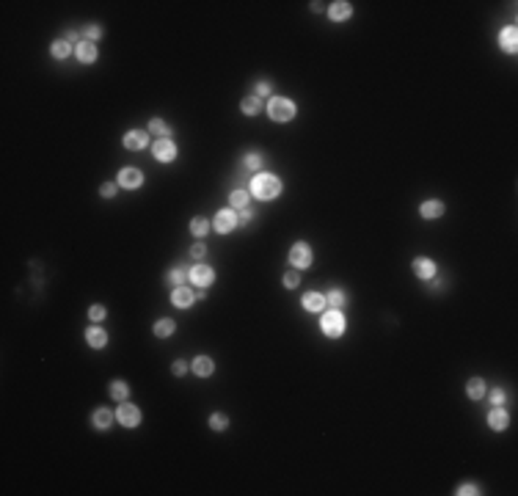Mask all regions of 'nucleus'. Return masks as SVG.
Wrapping results in <instances>:
<instances>
[{"label": "nucleus", "instance_id": "obj_3", "mask_svg": "<svg viewBox=\"0 0 518 496\" xmlns=\"http://www.w3.org/2000/svg\"><path fill=\"white\" fill-rule=\"evenodd\" d=\"M267 113H270V119L273 121H289L295 116V105L289 102V99H284V97H276V99H270Z\"/></svg>", "mask_w": 518, "mask_h": 496}, {"label": "nucleus", "instance_id": "obj_19", "mask_svg": "<svg viewBox=\"0 0 518 496\" xmlns=\"http://www.w3.org/2000/svg\"><path fill=\"white\" fill-rule=\"evenodd\" d=\"M86 336H88V345H91V348H102V345L108 342V334L102 328H97V325L86 331Z\"/></svg>", "mask_w": 518, "mask_h": 496}, {"label": "nucleus", "instance_id": "obj_11", "mask_svg": "<svg viewBox=\"0 0 518 496\" xmlns=\"http://www.w3.org/2000/svg\"><path fill=\"white\" fill-rule=\"evenodd\" d=\"M149 144V133H144V130H133V133L124 135V146L127 149H144Z\"/></svg>", "mask_w": 518, "mask_h": 496}, {"label": "nucleus", "instance_id": "obj_24", "mask_svg": "<svg viewBox=\"0 0 518 496\" xmlns=\"http://www.w3.org/2000/svg\"><path fill=\"white\" fill-rule=\"evenodd\" d=\"M72 53V44L66 42V39H58V42H53V56L56 58H66Z\"/></svg>", "mask_w": 518, "mask_h": 496}, {"label": "nucleus", "instance_id": "obj_21", "mask_svg": "<svg viewBox=\"0 0 518 496\" xmlns=\"http://www.w3.org/2000/svg\"><path fill=\"white\" fill-rule=\"evenodd\" d=\"M466 391H469V397H471V400H480V397L485 394V383L480 380V378H471L469 386H466Z\"/></svg>", "mask_w": 518, "mask_h": 496}, {"label": "nucleus", "instance_id": "obj_17", "mask_svg": "<svg viewBox=\"0 0 518 496\" xmlns=\"http://www.w3.org/2000/svg\"><path fill=\"white\" fill-rule=\"evenodd\" d=\"M193 372H196V375H201V378L212 375V358H207V356L193 358Z\"/></svg>", "mask_w": 518, "mask_h": 496}, {"label": "nucleus", "instance_id": "obj_8", "mask_svg": "<svg viewBox=\"0 0 518 496\" xmlns=\"http://www.w3.org/2000/svg\"><path fill=\"white\" fill-rule=\"evenodd\" d=\"M212 279H215V270H212V267H207V265H196L193 270H190V281H193V284H199V287L212 284Z\"/></svg>", "mask_w": 518, "mask_h": 496}, {"label": "nucleus", "instance_id": "obj_38", "mask_svg": "<svg viewBox=\"0 0 518 496\" xmlns=\"http://www.w3.org/2000/svg\"><path fill=\"white\" fill-rule=\"evenodd\" d=\"M91 320H105V306H91Z\"/></svg>", "mask_w": 518, "mask_h": 496}, {"label": "nucleus", "instance_id": "obj_14", "mask_svg": "<svg viewBox=\"0 0 518 496\" xmlns=\"http://www.w3.org/2000/svg\"><path fill=\"white\" fill-rule=\"evenodd\" d=\"M507 422H510V416H507V411H502V406H496L493 411L488 413V425L493 427V430H504Z\"/></svg>", "mask_w": 518, "mask_h": 496}, {"label": "nucleus", "instance_id": "obj_31", "mask_svg": "<svg viewBox=\"0 0 518 496\" xmlns=\"http://www.w3.org/2000/svg\"><path fill=\"white\" fill-rule=\"evenodd\" d=\"M226 425H229V419H226L224 413H212L210 416V427L212 430H226Z\"/></svg>", "mask_w": 518, "mask_h": 496}, {"label": "nucleus", "instance_id": "obj_29", "mask_svg": "<svg viewBox=\"0 0 518 496\" xmlns=\"http://www.w3.org/2000/svg\"><path fill=\"white\" fill-rule=\"evenodd\" d=\"M190 229H193V234H199V237H201V234H207V232H210V224H207L204 218H193V221H190Z\"/></svg>", "mask_w": 518, "mask_h": 496}, {"label": "nucleus", "instance_id": "obj_16", "mask_svg": "<svg viewBox=\"0 0 518 496\" xmlns=\"http://www.w3.org/2000/svg\"><path fill=\"white\" fill-rule=\"evenodd\" d=\"M303 309H309V312H322V309H325V298H322L320 292L303 295Z\"/></svg>", "mask_w": 518, "mask_h": 496}, {"label": "nucleus", "instance_id": "obj_9", "mask_svg": "<svg viewBox=\"0 0 518 496\" xmlns=\"http://www.w3.org/2000/svg\"><path fill=\"white\" fill-rule=\"evenodd\" d=\"M141 182H144V174H141L138 168H124V171H119V185L121 188H138Z\"/></svg>", "mask_w": 518, "mask_h": 496}, {"label": "nucleus", "instance_id": "obj_13", "mask_svg": "<svg viewBox=\"0 0 518 496\" xmlns=\"http://www.w3.org/2000/svg\"><path fill=\"white\" fill-rule=\"evenodd\" d=\"M75 56L80 58L83 63H91L94 58H97V44H94V42H80L75 47Z\"/></svg>", "mask_w": 518, "mask_h": 496}, {"label": "nucleus", "instance_id": "obj_6", "mask_svg": "<svg viewBox=\"0 0 518 496\" xmlns=\"http://www.w3.org/2000/svg\"><path fill=\"white\" fill-rule=\"evenodd\" d=\"M212 226H215V232L226 234V232H231L234 226H237V215H234L231 210H221V212H215V221H212Z\"/></svg>", "mask_w": 518, "mask_h": 496}, {"label": "nucleus", "instance_id": "obj_2", "mask_svg": "<svg viewBox=\"0 0 518 496\" xmlns=\"http://www.w3.org/2000/svg\"><path fill=\"white\" fill-rule=\"evenodd\" d=\"M320 328H322V334L325 336H342V331H345V317H342V312L339 309H334V312H328V315H322V320H320Z\"/></svg>", "mask_w": 518, "mask_h": 496}, {"label": "nucleus", "instance_id": "obj_28", "mask_svg": "<svg viewBox=\"0 0 518 496\" xmlns=\"http://www.w3.org/2000/svg\"><path fill=\"white\" fill-rule=\"evenodd\" d=\"M328 303L334 309H339V306H345V303H347V295L339 292V290H331V292H328Z\"/></svg>", "mask_w": 518, "mask_h": 496}, {"label": "nucleus", "instance_id": "obj_15", "mask_svg": "<svg viewBox=\"0 0 518 496\" xmlns=\"http://www.w3.org/2000/svg\"><path fill=\"white\" fill-rule=\"evenodd\" d=\"M328 14H331V20H336V22H339V20H347V17L353 14V6H350V3H345V0H336V3H331V11H328Z\"/></svg>", "mask_w": 518, "mask_h": 496}, {"label": "nucleus", "instance_id": "obj_20", "mask_svg": "<svg viewBox=\"0 0 518 496\" xmlns=\"http://www.w3.org/2000/svg\"><path fill=\"white\" fill-rule=\"evenodd\" d=\"M444 212V204L441 202H425L422 204V215L425 218H438Z\"/></svg>", "mask_w": 518, "mask_h": 496}, {"label": "nucleus", "instance_id": "obj_10", "mask_svg": "<svg viewBox=\"0 0 518 496\" xmlns=\"http://www.w3.org/2000/svg\"><path fill=\"white\" fill-rule=\"evenodd\" d=\"M413 273H416L419 279H433L435 276V262L433 259H427V257L413 259Z\"/></svg>", "mask_w": 518, "mask_h": 496}, {"label": "nucleus", "instance_id": "obj_1", "mask_svg": "<svg viewBox=\"0 0 518 496\" xmlns=\"http://www.w3.org/2000/svg\"><path fill=\"white\" fill-rule=\"evenodd\" d=\"M251 193L257 199H276L281 193V182L273 174H257L251 179Z\"/></svg>", "mask_w": 518, "mask_h": 496}, {"label": "nucleus", "instance_id": "obj_18", "mask_svg": "<svg viewBox=\"0 0 518 496\" xmlns=\"http://www.w3.org/2000/svg\"><path fill=\"white\" fill-rule=\"evenodd\" d=\"M171 298H174V303L176 306H190V303H193V292H190L188 287H176L174 290V295H171Z\"/></svg>", "mask_w": 518, "mask_h": 496}, {"label": "nucleus", "instance_id": "obj_42", "mask_svg": "<svg viewBox=\"0 0 518 496\" xmlns=\"http://www.w3.org/2000/svg\"><path fill=\"white\" fill-rule=\"evenodd\" d=\"M265 94H270V86H267V83H259L257 86V97H265Z\"/></svg>", "mask_w": 518, "mask_h": 496}, {"label": "nucleus", "instance_id": "obj_26", "mask_svg": "<svg viewBox=\"0 0 518 496\" xmlns=\"http://www.w3.org/2000/svg\"><path fill=\"white\" fill-rule=\"evenodd\" d=\"M240 108H243L245 116H254V113H259V97H245Z\"/></svg>", "mask_w": 518, "mask_h": 496}, {"label": "nucleus", "instance_id": "obj_33", "mask_svg": "<svg viewBox=\"0 0 518 496\" xmlns=\"http://www.w3.org/2000/svg\"><path fill=\"white\" fill-rule=\"evenodd\" d=\"M245 166H248V168H259V166H262V154H259V152H248Z\"/></svg>", "mask_w": 518, "mask_h": 496}, {"label": "nucleus", "instance_id": "obj_4", "mask_svg": "<svg viewBox=\"0 0 518 496\" xmlns=\"http://www.w3.org/2000/svg\"><path fill=\"white\" fill-rule=\"evenodd\" d=\"M152 152H154V157H157L160 163H171V160L176 157V146H174V141H171V138H160V141H154Z\"/></svg>", "mask_w": 518, "mask_h": 496}, {"label": "nucleus", "instance_id": "obj_12", "mask_svg": "<svg viewBox=\"0 0 518 496\" xmlns=\"http://www.w3.org/2000/svg\"><path fill=\"white\" fill-rule=\"evenodd\" d=\"M499 44H502V50H507V53H516L518 50V30L516 28H504L502 36H499Z\"/></svg>", "mask_w": 518, "mask_h": 496}, {"label": "nucleus", "instance_id": "obj_27", "mask_svg": "<svg viewBox=\"0 0 518 496\" xmlns=\"http://www.w3.org/2000/svg\"><path fill=\"white\" fill-rule=\"evenodd\" d=\"M229 202L237 207V210H245V204H248V193L245 190H234V193L229 196Z\"/></svg>", "mask_w": 518, "mask_h": 496}, {"label": "nucleus", "instance_id": "obj_22", "mask_svg": "<svg viewBox=\"0 0 518 496\" xmlns=\"http://www.w3.org/2000/svg\"><path fill=\"white\" fill-rule=\"evenodd\" d=\"M111 419H113V413L108 411V408H99V411L94 413V425H97L99 430H105V427L111 425Z\"/></svg>", "mask_w": 518, "mask_h": 496}, {"label": "nucleus", "instance_id": "obj_40", "mask_svg": "<svg viewBox=\"0 0 518 496\" xmlns=\"http://www.w3.org/2000/svg\"><path fill=\"white\" fill-rule=\"evenodd\" d=\"M190 254H193V257H196V259H201L204 254H207V245H204V243H196V245H193V248H190Z\"/></svg>", "mask_w": 518, "mask_h": 496}, {"label": "nucleus", "instance_id": "obj_34", "mask_svg": "<svg viewBox=\"0 0 518 496\" xmlns=\"http://www.w3.org/2000/svg\"><path fill=\"white\" fill-rule=\"evenodd\" d=\"M86 36H88V42H94V39L102 36V28H99V25H88V28H86Z\"/></svg>", "mask_w": 518, "mask_h": 496}, {"label": "nucleus", "instance_id": "obj_35", "mask_svg": "<svg viewBox=\"0 0 518 496\" xmlns=\"http://www.w3.org/2000/svg\"><path fill=\"white\" fill-rule=\"evenodd\" d=\"M298 281H301V276H298L295 270H289L287 276H284V284H287V287H298Z\"/></svg>", "mask_w": 518, "mask_h": 496}, {"label": "nucleus", "instance_id": "obj_43", "mask_svg": "<svg viewBox=\"0 0 518 496\" xmlns=\"http://www.w3.org/2000/svg\"><path fill=\"white\" fill-rule=\"evenodd\" d=\"M245 221H251V212H248V210H243V212H240V221H237V226H240V224H245Z\"/></svg>", "mask_w": 518, "mask_h": 496}, {"label": "nucleus", "instance_id": "obj_5", "mask_svg": "<svg viewBox=\"0 0 518 496\" xmlns=\"http://www.w3.org/2000/svg\"><path fill=\"white\" fill-rule=\"evenodd\" d=\"M289 259H292L295 267H309L312 265V248L306 243H295L292 251H289Z\"/></svg>", "mask_w": 518, "mask_h": 496}, {"label": "nucleus", "instance_id": "obj_37", "mask_svg": "<svg viewBox=\"0 0 518 496\" xmlns=\"http://www.w3.org/2000/svg\"><path fill=\"white\" fill-rule=\"evenodd\" d=\"M490 403H493V406H502V403H504V391L502 389H493V391H490Z\"/></svg>", "mask_w": 518, "mask_h": 496}, {"label": "nucleus", "instance_id": "obj_39", "mask_svg": "<svg viewBox=\"0 0 518 496\" xmlns=\"http://www.w3.org/2000/svg\"><path fill=\"white\" fill-rule=\"evenodd\" d=\"M99 193L105 196V199H111V196L116 193V185H113V182H105V185H102V188H99Z\"/></svg>", "mask_w": 518, "mask_h": 496}, {"label": "nucleus", "instance_id": "obj_36", "mask_svg": "<svg viewBox=\"0 0 518 496\" xmlns=\"http://www.w3.org/2000/svg\"><path fill=\"white\" fill-rule=\"evenodd\" d=\"M455 494L458 496H471V494H480V491H477V485H460Z\"/></svg>", "mask_w": 518, "mask_h": 496}, {"label": "nucleus", "instance_id": "obj_30", "mask_svg": "<svg viewBox=\"0 0 518 496\" xmlns=\"http://www.w3.org/2000/svg\"><path fill=\"white\" fill-rule=\"evenodd\" d=\"M154 334H157V336H171V334H174V322H171V320H160L157 325H154Z\"/></svg>", "mask_w": 518, "mask_h": 496}, {"label": "nucleus", "instance_id": "obj_23", "mask_svg": "<svg viewBox=\"0 0 518 496\" xmlns=\"http://www.w3.org/2000/svg\"><path fill=\"white\" fill-rule=\"evenodd\" d=\"M149 133L160 135V138H171V130H168V124H166V121H160V119L149 121Z\"/></svg>", "mask_w": 518, "mask_h": 496}, {"label": "nucleus", "instance_id": "obj_32", "mask_svg": "<svg viewBox=\"0 0 518 496\" xmlns=\"http://www.w3.org/2000/svg\"><path fill=\"white\" fill-rule=\"evenodd\" d=\"M185 279H188V273H185V270H171V273H168V281H171L174 287H182Z\"/></svg>", "mask_w": 518, "mask_h": 496}, {"label": "nucleus", "instance_id": "obj_7", "mask_svg": "<svg viewBox=\"0 0 518 496\" xmlns=\"http://www.w3.org/2000/svg\"><path fill=\"white\" fill-rule=\"evenodd\" d=\"M116 416H119V422H121V425H127V427H135L141 422V411L135 406H130V403H121Z\"/></svg>", "mask_w": 518, "mask_h": 496}, {"label": "nucleus", "instance_id": "obj_25", "mask_svg": "<svg viewBox=\"0 0 518 496\" xmlns=\"http://www.w3.org/2000/svg\"><path fill=\"white\" fill-rule=\"evenodd\" d=\"M127 394H130V386L121 383V380H116V383L111 386V397L113 400H127Z\"/></svg>", "mask_w": 518, "mask_h": 496}, {"label": "nucleus", "instance_id": "obj_41", "mask_svg": "<svg viewBox=\"0 0 518 496\" xmlns=\"http://www.w3.org/2000/svg\"><path fill=\"white\" fill-rule=\"evenodd\" d=\"M185 372H188V364H185V361H176L174 364V375H185Z\"/></svg>", "mask_w": 518, "mask_h": 496}]
</instances>
